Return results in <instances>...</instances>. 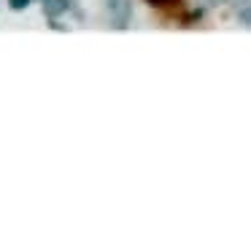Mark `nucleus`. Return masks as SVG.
<instances>
[{
    "label": "nucleus",
    "mask_w": 251,
    "mask_h": 251,
    "mask_svg": "<svg viewBox=\"0 0 251 251\" xmlns=\"http://www.w3.org/2000/svg\"><path fill=\"white\" fill-rule=\"evenodd\" d=\"M108 14H111V25L116 30H125L132 17V3L130 0H108Z\"/></svg>",
    "instance_id": "f257e3e1"
},
{
    "label": "nucleus",
    "mask_w": 251,
    "mask_h": 251,
    "mask_svg": "<svg viewBox=\"0 0 251 251\" xmlns=\"http://www.w3.org/2000/svg\"><path fill=\"white\" fill-rule=\"evenodd\" d=\"M71 8V0H44V14L49 19H57Z\"/></svg>",
    "instance_id": "f03ea898"
},
{
    "label": "nucleus",
    "mask_w": 251,
    "mask_h": 251,
    "mask_svg": "<svg viewBox=\"0 0 251 251\" xmlns=\"http://www.w3.org/2000/svg\"><path fill=\"white\" fill-rule=\"evenodd\" d=\"M222 3H227V0H197V8H216V6H222Z\"/></svg>",
    "instance_id": "7ed1b4c3"
},
{
    "label": "nucleus",
    "mask_w": 251,
    "mask_h": 251,
    "mask_svg": "<svg viewBox=\"0 0 251 251\" xmlns=\"http://www.w3.org/2000/svg\"><path fill=\"white\" fill-rule=\"evenodd\" d=\"M240 25H243V27H251V6L240 8Z\"/></svg>",
    "instance_id": "20e7f679"
},
{
    "label": "nucleus",
    "mask_w": 251,
    "mask_h": 251,
    "mask_svg": "<svg viewBox=\"0 0 251 251\" xmlns=\"http://www.w3.org/2000/svg\"><path fill=\"white\" fill-rule=\"evenodd\" d=\"M30 3H33V0H8V6H11L14 11H25Z\"/></svg>",
    "instance_id": "39448f33"
},
{
    "label": "nucleus",
    "mask_w": 251,
    "mask_h": 251,
    "mask_svg": "<svg viewBox=\"0 0 251 251\" xmlns=\"http://www.w3.org/2000/svg\"><path fill=\"white\" fill-rule=\"evenodd\" d=\"M149 6H168V3H176V0H146Z\"/></svg>",
    "instance_id": "423d86ee"
},
{
    "label": "nucleus",
    "mask_w": 251,
    "mask_h": 251,
    "mask_svg": "<svg viewBox=\"0 0 251 251\" xmlns=\"http://www.w3.org/2000/svg\"><path fill=\"white\" fill-rule=\"evenodd\" d=\"M41 3H44V0H41Z\"/></svg>",
    "instance_id": "0eeeda50"
}]
</instances>
